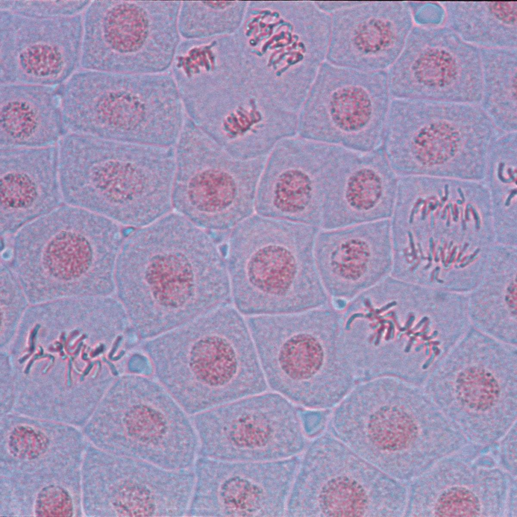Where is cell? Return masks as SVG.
Returning a JSON list of instances; mask_svg holds the SVG:
<instances>
[{
    "mask_svg": "<svg viewBox=\"0 0 517 517\" xmlns=\"http://www.w3.org/2000/svg\"><path fill=\"white\" fill-rule=\"evenodd\" d=\"M444 25L479 48L517 47V2H440Z\"/></svg>",
    "mask_w": 517,
    "mask_h": 517,
    "instance_id": "ffe728a7",
    "label": "cell"
},
{
    "mask_svg": "<svg viewBox=\"0 0 517 517\" xmlns=\"http://www.w3.org/2000/svg\"><path fill=\"white\" fill-rule=\"evenodd\" d=\"M300 457L247 461L198 456L187 516H285Z\"/></svg>",
    "mask_w": 517,
    "mask_h": 517,
    "instance_id": "4fadbf2b",
    "label": "cell"
},
{
    "mask_svg": "<svg viewBox=\"0 0 517 517\" xmlns=\"http://www.w3.org/2000/svg\"><path fill=\"white\" fill-rule=\"evenodd\" d=\"M516 48H480L483 74L480 102L496 114L516 113Z\"/></svg>",
    "mask_w": 517,
    "mask_h": 517,
    "instance_id": "44dd1931",
    "label": "cell"
},
{
    "mask_svg": "<svg viewBox=\"0 0 517 517\" xmlns=\"http://www.w3.org/2000/svg\"><path fill=\"white\" fill-rule=\"evenodd\" d=\"M58 147L65 203L136 228L174 210L175 146L68 132Z\"/></svg>",
    "mask_w": 517,
    "mask_h": 517,
    "instance_id": "277c9868",
    "label": "cell"
},
{
    "mask_svg": "<svg viewBox=\"0 0 517 517\" xmlns=\"http://www.w3.org/2000/svg\"><path fill=\"white\" fill-rule=\"evenodd\" d=\"M397 176L382 147L360 151L345 147L328 212L390 211L395 203Z\"/></svg>",
    "mask_w": 517,
    "mask_h": 517,
    "instance_id": "d6986e66",
    "label": "cell"
},
{
    "mask_svg": "<svg viewBox=\"0 0 517 517\" xmlns=\"http://www.w3.org/2000/svg\"><path fill=\"white\" fill-rule=\"evenodd\" d=\"M181 1H93L83 12L80 69L166 72L181 42Z\"/></svg>",
    "mask_w": 517,
    "mask_h": 517,
    "instance_id": "ba28073f",
    "label": "cell"
},
{
    "mask_svg": "<svg viewBox=\"0 0 517 517\" xmlns=\"http://www.w3.org/2000/svg\"><path fill=\"white\" fill-rule=\"evenodd\" d=\"M478 498L462 487H454L444 491L438 498L434 513L439 516H475L480 511Z\"/></svg>",
    "mask_w": 517,
    "mask_h": 517,
    "instance_id": "d4e9b609",
    "label": "cell"
},
{
    "mask_svg": "<svg viewBox=\"0 0 517 517\" xmlns=\"http://www.w3.org/2000/svg\"><path fill=\"white\" fill-rule=\"evenodd\" d=\"M121 225L64 203L26 224L2 251L28 300L42 302L116 292L115 270L124 240Z\"/></svg>",
    "mask_w": 517,
    "mask_h": 517,
    "instance_id": "3957f363",
    "label": "cell"
},
{
    "mask_svg": "<svg viewBox=\"0 0 517 517\" xmlns=\"http://www.w3.org/2000/svg\"><path fill=\"white\" fill-rule=\"evenodd\" d=\"M391 100L386 72L360 71L326 60L312 91L309 136L357 151L381 148Z\"/></svg>",
    "mask_w": 517,
    "mask_h": 517,
    "instance_id": "7c38bea8",
    "label": "cell"
},
{
    "mask_svg": "<svg viewBox=\"0 0 517 517\" xmlns=\"http://www.w3.org/2000/svg\"><path fill=\"white\" fill-rule=\"evenodd\" d=\"M83 13L36 19L0 11V84L58 86L80 69Z\"/></svg>",
    "mask_w": 517,
    "mask_h": 517,
    "instance_id": "5bb4252c",
    "label": "cell"
},
{
    "mask_svg": "<svg viewBox=\"0 0 517 517\" xmlns=\"http://www.w3.org/2000/svg\"><path fill=\"white\" fill-rule=\"evenodd\" d=\"M115 283L132 327L146 340L232 303L219 244L174 210L124 238Z\"/></svg>",
    "mask_w": 517,
    "mask_h": 517,
    "instance_id": "6da1fadb",
    "label": "cell"
},
{
    "mask_svg": "<svg viewBox=\"0 0 517 517\" xmlns=\"http://www.w3.org/2000/svg\"><path fill=\"white\" fill-rule=\"evenodd\" d=\"M436 123L415 135L412 139V146L417 157L428 162H436L449 158L453 154L456 147L457 137L445 123Z\"/></svg>",
    "mask_w": 517,
    "mask_h": 517,
    "instance_id": "cb8c5ba5",
    "label": "cell"
},
{
    "mask_svg": "<svg viewBox=\"0 0 517 517\" xmlns=\"http://www.w3.org/2000/svg\"><path fill=\"white\" fill-rule=\"evenodd\" d=\"M198 456L247 461L300 455L309 439L299 409L276 392H264L190 416Z\"/></svg>",
    "mask_w": 517,
    "mask_h": 517,
    "instance_id": "9c48e42d",
    "label": "cell"
},
{
    "mask_svg": "<svg viewBox=\"0 0 517 517\" xmlns=\"http://www.w3.org/2000/svg\"><path fill=\"white\" fill-rule=\"evenodd\" d=\"M386 73L392 98L475 104L481 100L480 48L444 25H414Z\"/></svg>",
    "mask_w": 517,
    "mask_h": 517,
    "instance_id": "8fae6325",
    "label": "cell"
},
{
    "mask_svg": "<svg viewBox=\"0 0 517 517\" xmlns=\"http://www.w3.org/2000/svg\"><path fill=\"white\" fill-rule=\"evenodd\" d=\"M414 25L433 27L444 25L445 12L440 2H408Z\"/></svg>",
    "mask_w": 517,
    "mask_h": 517,
    "instance_id": "4316f807",
    "label": "cell"
},
{
    "mask_svg": "<svg viewBox=\"0 0 517 517\" xmlns=\"http://www.w3.org/2000/svg\"><path fill=\"white\" fill-rule=\"evenodd\" d=\"M57 88L0 84V148L58 144L68 131Z\"/></svg>",
    "mask_w": 517,
    "mask_h": 517,
    "instance_id": "ac0fdd59",
    "label": "cell"
},
{
    "mask_svg": "<svg viewBox=\"0 0 517 517\" xmlns=\"http://www.w3.org/2000/svg\"><path fill=\"white\" fill-rule=\"evenodd\" d=\"M110 443L119 455L170 470L193 467L197 434L190 416L159 381L128 374L117 383Z\"/></svg>",
    "mask_w": 517,
    "mask_h": 517,
    "instance_id": "30bf717a",
    "label": "cell"
},
{
    "mask_svg": "<svg viewBox=\"0 0 517 517\" xmlns=\"http://www.w3.org/2000/svg\"><path fill=\"white\" fill-rule=\"evenodd\" d=\"M456 391L463 405L474 410L484 411L495 402L499 387L490 373L481 368H472L458 377Z\"/></svg>",
    "mask_w": 517,
    "mask_h": 517,
    "instance_id": "7402d4cb",
    "label": "cell"
},
{
    "mask_svg": "<svg viewBox=\"0 0 517 517\" xmlns=\"http://www.w3.org/2000/svg\"><path fill=\"white\" fill-rule=\"evenodd\" d=\"M313 230L306 224L255 216L231 231L225 256L232 302L241 314H290L314 304Z\"/></svg>",
    "mask_w": 517,
    "mask_h": 517,
    "instance_id": "8992f818",
    "label": "cell"
},
{
    "mask_svg": "<svg viewBox=\"0 0 517 517\" xmlns=\"http://www.w3.org/2000/svg\"><path fill=\"white\" fill-rule=\"evenodd\" d=\"M404 491L397 479L363 458L328 429L310 442L285 516L394 517Z\"/></svg>",
    "mask_w": 517,
    "mask_h": 517,
    "instance_id": "52a82bcc",
    "label": "cell"
},
{
    "mask_svg": "<svg viewBox=\"0 0 517 517\" xmlns=\"http://www.w3.org/2000/svg\"><path fill=\"white\" fill-rule=\"evenodd\" d=\"M90 1L0 0V11L36 19H51L81 14Z\"/></svg>",
    "mask_w": 517,
    "mask_h": 517,
    "instance_id": "603a6c76",
    "label": "cell"
},
{
    "mask_svg": "<svg viewBox=\"0 0 517 517\" xmlns=\"http://www.w3.org/2000/svg\"><path fill=\"white\" fill-rule=\"evenodd\" d=\"M243 316L224 306L143 344L159 381L190 416L269 388Z\"/></svg>",
    "mask_w": 517,
    "mask_h": 517,
    "instance_id": "7a4b0ae2",
    "label": "cell"
},
{
    "mask_svg": "<svg viewBox=\"0 0 517 517\" xmlns=\"http://www.w3.org/2000/svg\"><path fill=\"white\" fill-rule=\"evenodd\" d=\"M299 413L303 429L308 439H314L324 432L327 423L326 418L300 409Z\"/></svg>",
    "mask_w": 517,
    "mask_h": 517,
    "instance_id": "83f0119b",
    "label": "cell"
},
{
    "mask_svg": "<svg viewBox=\"0 0 517 517\" xmlns=\"http://www.w3.org/2000/svg\"><path fill=\"white\" fill-rule=\"evenodd\" d=\"M62 106L70 132L162 146H175L186 117L175 81L167 72L81 69L66 84Z\"/></svg>",
    "mask_w": 517,
    "mask_h": 517,
    "instance_id": "5b68a950",
    "label": "cell"
},
{
    "mask_svg": "<svg viewBox=\"0 0 517 517\" xmlns=\"http://www.w3.org/2000/svg\"><path fill=\"white\" fill-rule=\"evenodd\" d=\"M205 133L188 117L175 146L173 210L214 238L228 236L249 215L235 204L236 187L228 174L212 164Z\"/></svg>",
    "mask_w": 517,
    "mask_h": 517,
    "instance_id": "9a60e30c",
    "label": "cell"
},
{
    "mask_svg": "<svg viewBox=\"0 0 517 517\" xmlns=\"http://www.w3.org/2000/svg\"><path fill=\"white\" fill-rule=\"evenodd\" d=\"M64 203L58 144L0 148V232L21 228Z\"/></svg>",
    "mask_w": 517,
    "mask_h": 517,
    "instance_id": "e0dca14e",
    "label": "cell"
},
{
    "mask_svg": "<svg viewBox=\"0 0 517 517\" xmlns=\"http://www.w3.org/2000/svg\"><path fill=\"white\" fill-rule=\"evenodd\" d=\"M369 249L367 244L359 240H351L342 244L334 254L333 265L343 277L358 278L364 272Z\"/></svg>",
    "mask_w": 517,
    "mask_h": 517,
    "instance_id": "484cf974",
    "label": "cell"
},
{
    "mask_svg": "<svg viewBox=\"0 0 517 517\" xmlns=\"http://www.w3.org/2000/svg\"><path fill=\"white\" fill-rule=\"evenodd\" d=\"M326 61L364 72H386L414 26L408 2H345L330 14Z\"/></svg>",
    "mask_w": 517,
    "mask_h": 517,
    "instance_id": "2e32d148",
    "label": "cell"
}]
</instances>
